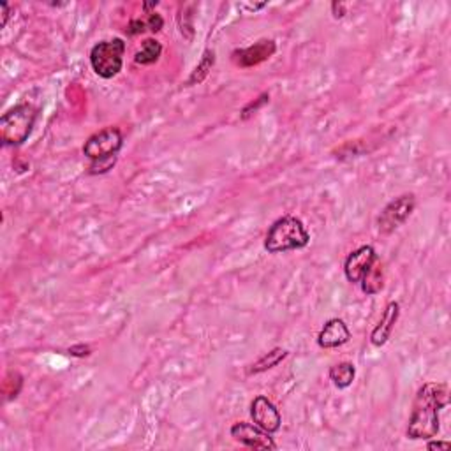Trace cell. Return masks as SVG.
<instances>
[{
  "label": "cell",
  "mask_w": 451,
  "mask_h": 451,
  "mask_svg": "<svg viewBox=\"0 0 451 451\" xmlns=\"http://www.w3.org/2000/svg\"><path fill=\"white\" fill-rule=\"evenodd\" d=\"M328 375L338 390H346V388H349L351 384H353L354 378H356V369H354L353 363L342 362L332 367Z\"/></svg>",
  "instance_id": "cell-14"
},
{
  "label": "cell",
  "mask_w": 451,
  "mask_h": 451,
  "mask_svg": "<svg viewBox=\"0 0 451 451\" xmlns=\"http://www.w3.org/2000/svg\"><path fill=\"white\" fill-rule=\"evenodd\" d=\"M448 406V386L443 382H427L416 393L407 437L409 439H434L439 434V413Z\"/></svg>",
  "instance_id": "cell-1"
},
{
  "label": "cell",
  "mask_w": 451,
  "mask_h": 451,
  "mask_svg": "<svg viewBox=\"0 0 451 451\" xmlns=\"http://www.w3.org/2000/svg\"><path fill=\"white\" fill-rule=\"evenodd\" d=\"M213 64H216V53L211 51V49H207V51L203 53V57H201L200 64L196 65L192 74L189 76L187 85H198V83L203 82L205 78L208 76V73L211 71V67H213Z\"/></svg>",
  "instance_id": "cell-17"
},
{
  "label": "cell",
  "mask_w": 451,
  "mask_h": 451,
  "mask_svg": "<svg viewBox=\"0 0 451 451\" xmlns=\"http://www.w3.org/2000/svg\"><path fill=\"white\" fill-rule=\"evenodd\" d=\"M124 55H126L124 39H120V37L106 39L90 49V65L97 76L111 80L122 71Z\"/></svg>",
  "instance_id": "cell-4"
},
{
  "label": "cell",
  "mask_w": 451,
  "mask_h": 451,
  "mask_svg": "<svg viewBox=\"0 0 451 451\" xmlns=\"http://www.w3.org/2000/svg\"><path fill=\"white\" fill-rule=\"evenodd\" d=\"M251 418L257 427L263 428V430L268 432V434H275V432L281 430V413H279V409L275 407V404L266 399V397H263V395H259V397L252 400Z\"/></svg>",
  "instance_id": "cell-8"
},
{
  "label": "cell",
  "mask_w": 451,
  "mask_h": 451,
  "mask_svg": "<svg viewBox=\"0 0 451 451\" xmlns=\"http://www.w3.org/2000/svg\"><path fill=\"white\" fill-rule=\"evenodd\" d=\"M378 259L379 257L372 245H363V247L351 252L349 256L346 257V263H344V273H346L347 281L358 284Z\"/></svg>",
  "instance_id": "cell-9"
},
{
  "label": "cell",
  "mask_w": 451,
  "mask_h": 451,
  "mask_svg": "<svg viewBox=\"0 0 451 451\" xmlns=\"http://www.w3.org/2000/svg\"><path fill=\"white\" fill-rule=\"evenodd\" d=\"M157 5H159V2H150V4H143V9L148 11V9H152V8H157Z\"/></svg>",
  "instance_id": "cell-25"
},
{
  "label": "cell",
  "mask_w": 451,
  "mask_h": 451,
  "mask_svg": "<svg viewBox=\"0 0 451 451\" xmlns=\"http://www.w3.org/2000/svg\"><path fill=\"white\" fill-rule=\"evenodd\" d=\"M268 101H270V95L268 94H263V95H261V97H257L256 101L245 106L244 111H242V118H244V120H245V118L251 117L252 113H256V111L259 110L261 106L266 104V102H268Z\"/></svg>",
  "instance_id": "cell-18"
},
{
  "label": "cell",
  "mask_w": 451,
  "mask_h": 451,
  "mask_svg": "<svg viewBox=\"0 0 451 451\" xmlns=\"http://www.w3.org/2000/svg\"><path fill=\"white\" fill-rule=\"evenodd\" d=\"M37 110L32 104H16L0 118V139L5 147H20L29 139Z\"/></svg>",
  "instance_id": "cell-3"
},
{
  "label": "cell",
  "mask_w": 451,
  "mask_h": 451,
  "mask_svg": "<svg viewBox=\"0 0 451 451\" xmlns=\"http://www.w3.org/2000/svg\"><path fill=\"white\" fill-rule=\"evenodd\" d=\"M428 450H450L451 444L448 441H430L427 444Z\"/></svg>",
  "instance_id": "cell-22"
},
{
  "label": "cell",
  "mask_w": 451,
  "mask_h": 451,
  "mask_svg": "<svg viewBox=\"0 0 451 451\" xmlns=\"http://www.w3.org/2000/svg\"><path fill=\"white\" fill-rule=\"evenodd\" d=\"M161 53H163V45L148 37L143 41L141 49L135 55V62L138 65H152L161 58Z\"/></svg>",
  "instance_id": "cell-16"
},
{
  "label": "cell",
  "mask_w": 451,
  "mask_h": 451,
  "mask_svg": "<svg viewBox=\"0 0 451 451\" xmlns=\"http://www.w3.org/2000/svg\"><path fill=\"white\" fill-rule=\"evenodd\" d=\"M288 351L282 349V347H275V349H272L270 353L264 354V356H261L254 365H251V369L247 370L248 375L261 374V372H266V370L273 369V367L279 365L284 358H288Z\"/></svg>",
  "instance_id": "cell-15"
},
{
  "label": "cell",
  "mask_w": 451,
  "mask_h": 451,
  "mask_svg": "<svg viewBox=\"0 0 451 451\" xmlns=\"http://www.w3.org/2000/svg\"><path fill=\"white\" fill-rule=\"evenodd\" d=\"M124 147V136L117 127H106L95 135L90 136L83 145V154L92 161H106V159H115L120 148Z\"/></svg>",
  "instance_id": "cell-5"
},
{
  "label": "cell",
  "mask_w": 451,
  "mask_h": 451,
  "mask_svg": "<svg viewBox=\"0 0 451 451\" xmlns=\"http://www.w3.org/2000/svg\"><path fill=\"white\" fill-rule=\"evenodd\" d=\"M399 314H400L399 301H390V303L386 305L384 312H382L381 321L378 323L374 332L370 334V342H372V346L382 347L386 344L388 338L391 337V332H393L395 325L399 321Z\"/></svg>",
  "instance_id": "cell-12"
},
{
  "label": "cell",
  "mask_w": 451,
  "mask_h": 451,
  "mask_svg": "<svg viewBox=\"0 0 451 451\" xmlns=\"http://www.w3.org/2000/svg\"><path fill=\"white\" fill-rule=\"evenodd\" d=\"M229 434L236 443H240L245 448H251V450H277L275 441L270 437L268 432L257 427L256 423L254 425L245 421L235 423Z\"/></svg>",
  "instance_id": "cell-7"
},
{
  "label": "cell",
  "mask_w": 451,
  "mask_h": 451,
  "mask_svg": "<svg viewBox=\"0 0 451 451\" xmlns=\"http://www.w3.org/2000/svg\"><path fill=\"white\" fill-rule=\"evenodd\" d=\"M90 353H92V349H90L89 346H85V344H78V346L69 347V354H71V356L85 358V356H89Z\"/></svg>",
  "instance_id": "cell-21"
},
{
  "label": "cell",
  "mask_w": 451,
  "mask_h": 451,
  "mask_svg": "<svg viewBox=\"0 0 451 451\" xmlns=\"http://www.w3.org/2000/svg\"><path fill=\"white\" fill-rule=\"evenodd\" d=\"M0 9H2V23H0V27L4 29L5 25H8V20H9V14H11V8H9L5 2H0Z\"/></svg>",
  "instance_id": "cell-23"
},
{
  "label": "cell",
  "mask_w": 451,
  "mask_h": 451,
  "mask_svg": "<svg viewBox=\"0 0 451 451\" xmlns=\"http://www.w3.org/2000/svg\"><path fill=\"white\" fill-rule=\"evenodd\" d=\"M416 208V196L415 194H402L395 198L393 201L382 208L381 216L378 217V229L381 235H391L393 231L406 224V220L413 216Z\"/></svg>",
  "instance_id": "cell-6"
},
{
  "label": "cell",
  "mask_w": 451,
  "mask_h": 451,
  "mask_svg": "<svg viewBox=\"0 0 451 451\" xmlns=\"http://www.w3.org/2000/svg\"><path fill=\"white\" fill-rule=\"evenodd\" d=\"M332 11H334L335 18H342L346 14V8H344L342 2H334V4H332Z\"/></svg>",
  "instance_id": "cell-24"
},
{
  "label": "cell",
  "mask_w": 451,
  "mask_h": 451,
  "mask_svg": "<svg viewBox=\"0 0 451 451\" xmlns=\"http://www.w3.org/2000/svg\"><path fill=\"white\" fill-rule=\"evenodd\" d=\"M310 235L305 228L301 219L293 216H286L277 219L270 226L268 233L264 236V248L270 254H281V252L300 251L309 245Z\"/></svg>",
  "instance_id": "cell-2"
},
{
  "label": "cell",
  "mask_w": 451,
  "mask_h": 451,
  "mask_svg": "<svg viewBox=\"0 0 451 451\" xmlns=\"http://www.w3.org/2000/svg\"><path fill=\"white\" fill-rule=\"evenodd\" d=\"M277 45L272 39H261L256 45L248 46L244 49H235L233 51V62H235L238 67H254V65L263 64L264 60H268L275 55Z\"/></svg>",
  "instance_id": "cell-10"
},
{
  "label": "cell",
  "mask_w": 451,
  "mask_h": 451,
  "mask_svg": "<svg viewBox=\"0 0 451 451\" xmlns=\"http://www.w3.org/2000/svg\"><path fill=\"white\" fill-rule=\"evenodd\" d=\"M351 338V332L347 328L346 321L344 319H338L334 317L329 321L325 323V326L321 328L319 335H317V344L323 349H335V347H340L344 344H347Z\"/></svg>",
  "instance_id": "cell-11"
},
{
  "label": "cell",
  "mask_w": 451,
  "mask_h": 451,
  "mask_svg": "<svg viewBox=\"0 0 451 451\" xmlns=\"http://www.w3.org/2000/svg\"><path fill=\"white\" fill-rule=\"evenodd\" d=\"M145 20H147L148 30H150V32H159V30L163 29L164 20L161 14H157V12H148V16L145 18Z\"/></svg>",
  "instance_id": "cell-20"
},
{
  "label": "cell",
  "mask_w": 451,
  "mask_h": 451,
  "mask_svg": "<svg viewBox=\"0 0 451 451\" xmlns=\"http://www.w3.org/2000/svg\"><path fill=\"white\" fill-rule=\"evenodd\" d=\"M147 20H141V18H135V20H130L129 25H127V34H129V36H139V34L147 32Z\"/></svg>",
  "instance_id": "cell-19"
},
{
  "label": "cell",
  "mask_w": 451,
  "mask_h": 451,
  "mask_svg": "<svg viewBox=\"0 0 451 451\" xmlns=\"http://www.w3.org/2000/svg\"><path fill=\"white\" fill-rule=\"evenodd\" d=\"M360 284H362L363 293L369 294V297L381 293L382 286H384V268H382L381 261L378 259L374 264H372V268L363 275Z\"/></svg>",
  "instance_id": "cell-13"
}]
</instances>
